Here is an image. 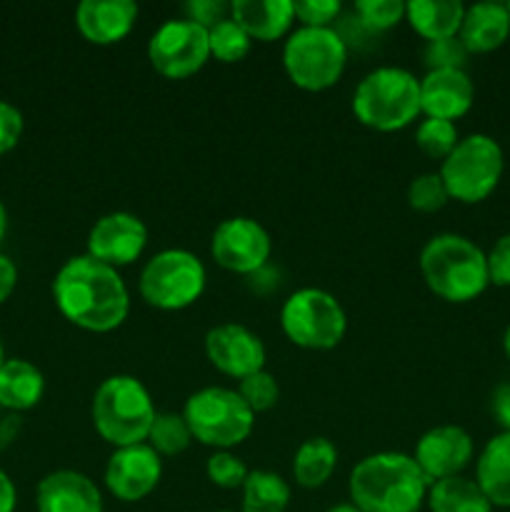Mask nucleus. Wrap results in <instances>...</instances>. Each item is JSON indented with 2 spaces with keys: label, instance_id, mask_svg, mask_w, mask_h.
Here are the masks:
<instances>
[{
  "label": "nucleus",
  "instance_id": "nucleus-1",
  "mask_svg": "<svg viewBox=\"0 0 510 512\" xmlns=\"http://www.w3.org/2000/svg\"><path fill=\"white\" fill-rule=\"evenodd\" d=\"M53 300L68 323L88 333H110L130 313V293L120 273L85 255H73L55 273Z\"/></svg>",
  "mask_w": 510,
  "mask_h": 512
},
{
  "label": "nucleus",
  "instance_id": "nucleus-2",
  "mask_svg": "<svg viewBox=\"0 0 510 512\" xmlns=\"http://www.w3.org/2000/svg\"><path fill=\"white\" fill-rule=\"evenodd\" d=\"M430 483L405 453H375L360 460L348 478L350 503L363 512H418Z\"/></svg>",
  "mask_w": 510,
  "mask_h": 512
},
{
  "label": "nucleus",
  "instance_id": "nucleus-3",
  "mask_svg": "<svg viewBox=\"0 0 510 512\" xmlns=\"http://www.w3.org/2000/svg\"><path fill=\"white\" fill-rule=\"evenodd\" d=\"M420 273L430 293L445 303H470L490 285L483 250L455 233L435 235L425 243L420 250Z\"/></svg>",
  "mask_w": 510,
  "mask_h": 512
},
{
  "label": "nucleus",
  "instance_id": "nucleus-4",
  "mask_svg": "<svg viewBox=\"0 0 510 512\" xmlns=\"http://www.w3.org/2000/svg\"><path fill=\"white\" fill-rule=\"evenodd\" d=\"M158 415L150 390L135 375H110L98 385L90 405L93 428L113 448H128L148 440Z\"/></svg>",
  "mask_w": 510,
  "mask_h": 512
},
{
  "label": "nucleus",
  "instance_id": "nucleus-5",
  "mask_svg": "<svg viewBox=\"0 0 510 512\" xmlns=\"http://www.w3.org/2000/svg\"><path fill=\"white\" fill-rule=\"evenodd\" d=\"M353 113L365 128L398 133L420 110V80L410 70L383 65L365 75L353 93Z\"/></svg>",
  "mask_w": 510,
  "mask_h": 512
},
{
  "label": "nucleus",
  "instance_id": "nucleus-6",
  "mask_svg": "<svg viewBox=\"0 0 510 512\" xmlns=\"http://www.w3.org/2000/svg\"><path fill=\"white\" fill-rule=\"evenodd\" d=\"M348 65V45L335 28H298L285 38L283 68L305 93L333 88Z\"/></svg>",
  "mask_w": 510,
  "mask_h": 512
},
{
  "label": "nucleus",
  "instance_id": "nucleus-7",
  "mask_svg": "<svg viewBox=\"0 0 510 512\" xmlns=\"http://www.w3.org/2000/svg\"><path fill=\"white\" fill-rule=\"evenodd\" d=\"M183 418L193 440L215 450H230L245 443L255 428V413L238 390L203 388L185 400Z\"/></svg>",
  "mask_w": 510,
  "mask_h": 512
},
{
  "label": "nucleus",
  "instance_id": "nucleus-8",
  "mask_svg": "<svg viewBox=\"0 0 510 512\" xmlns=\"http://www.w3.org/2000/svg\"><path fill=\"white\" fill-rule=\"evenodd\" d=\"M208 273L198 255L183 248H168L155 253L140 270V298L155 310L175 313L198 303Z\"/></svg>",
  "mask_w": 510,
  "mask_h": 512
},
{
  "label": "nucleus",
  "instance_id": "nucleus-9",
  "mask_svg": "<svg viewBox=\"0 0 510 512\" xmlns=\"http://www.w3.org/2000/svg\"><path fill=\"white\" fill-rule=\"evenodd\" d=\"M280 328L298 348L333 350L348 333V315L328 290L300 288L280 308Z\"/></svg>",
  "mask_w": 510,
  "mask_h": 512
},
{
  "label": "nucleus",
  "instance_id": "nucleus-10",
  "mask_svg": "<svg viewBox=\"0 0 510 512\" xmlns=\"http://www.w3.org/2000/svg\"><path fill=\"white\" fill-rule=\"evenodd\" d=\"M505 158L498 140L490 135L473 133L460 138L453 153L440 163V178L448 188L450 200H460L465 205L483 203L503 178Z\"/></svg>",
  "mask_w": 510,
  "mask_h": 512
},
{
  "label": "nucleus",
  "instance_id": "nucleus-11",
  "mask_svg": "<svg viewBox=\"0 0 510 512\" xmlns=\"http://www.w3.org/2000/svg\"><path fill=\"white\" fill-rule=\"evenodd\" d=\"M148 60L155 73L163 78H190L200 73L210 60L208 30L185 18L168 20L150 35Z\"/></svg>",
  "mask_w": 510,
  "mask_h": 512
},
{
  "label": "nucleus",
  "instance_id": "nucleus-12",
  "mask_svg": "<svg viewBox=\"0 0 510 512\" xmlns=\"http://www.w3.org/2000/svg\"><path fill=\"white\" fill-rule=\"evenodd\" d=\"M273 253L270 233L253 218L235 215L223 220L210 238V255L223 270L235 275H258Z\"/></svg>",
  "mask_w": 510,
  "mask_h": 512
},
{
  "label": "nucleus",
  "instance_id": "nucleus-13",
  "mask_svg": "<svg viewBox=\"0 0 510 512\" xmlns=\"http://www.w3.org/2000/svg\"><path fill=\"white\" fill-rule=\"evenodd\" d=\"M163 460L148 443L115 448L105 465V488L120 503H140L158 488Z\"/></svg>",
  "mask_w": 510,
  "mask_h": 512
},
{
  "label": "nucleus",
  "instance_id": "nucleus-14",
  "mask_svg": "<svg viewBox=\"0 0 510 512\" xmlns=\"http://www.w3.org/2000/svg\"><path fill=\"white\" fill-rule=\"evenodd\" d=\"M205 355L218 373L240 383L248 375L265 370V345L260 335L240 323L215 325L205 333Z\"/></svg>",
  "mask_w": 510,
  "mask_h": 512
},
{
  "label": "nucleus",
  "instance_id": "nucleus-15",
  "mask_svg": "<svg viewBox=\"0 0 510 512\" xmlns=\"http://www.w3.org/2000/svg\"><path fill=\"white\" fill-rule=\"evenodd\" d=\"M148 245V228L143 220L125 210L103 215L95 220L88 233V255L110 265V268H125L143 255Z\"/></svg>",
  "mask_w": 510,
  "mask_h": 512
},
{
  "label": "nucleus",
  "instance_id": "nucleus-16",
  "mask_svg": "<svg viewBox=\"0 0 510 512\" xmlns=\"http://www.w3.org/2000/svg\"><path fill=\"white\" fill-rule=\"evenodd\" d=\"M413 460L430 485L458 478L473 460V438L458 425H438L420 435Z\"/></svg>",
  "mask_w": 510,
  "mask_h": 512
},
{
  "label": "nucleus",
  "instance_id": "nucleus-17",
  "mask_svg": "<svg viewBox=\"0 0 510 512\" xmlns=\"http://www.w3.org/2000/svg\"><path fill=\"white\" fill-rule=\"evenodd\" d=\"M475 88L465 70H428L420 78V110L425 118L455 123L473 108Z\"/></svg>",
  "mask_w": 510,
  "mask_h": 512
},
{
  "label": "nucleus",
  "instance_id": "nucleus-18",
  "mask_svg": "<svg viewBox=\"0 0 510 512\" xmlns=\"http://www.w3.org/2000/svg\"><path fill=\"white\" fill-rule=\"evenodd\" d=\"M38 512H103V495L88 475L78 470H55L35 490Z\"/></svg>",
  "mask_w": 510,
  "mask_h": 512
},
{
  "label": "nucleus",
  "instance_id": "nucleus-19",
  "mask_svg": "<svg viewBox=\"0 0 510 512\" xmlns=\"http://www.w3.org/2000/svg\"><path fill=\"white\" fill-rule=\"evenodd\" d=\"M138 20L133 0H83L75 8L78 33L93 45H115L128 38Z\"/></svg>",
  "mask_w": 510,
  "mask_h": 512
},
{
  "label": "nucleus",
  "instance_id": "nucleus-20",
  "mask_svg": "<svg viewBox=\"0 0 510 512\" xmlns=\"http://www.w3.org/2000/svg\"><path fill=\"white\" fill-rule=\"evenodd\" d=\"M230 18L250 35V40L273 43L290 35L295 8L293 0H233Z\"/></svg>",
  "mask_w": 510,
  "mask_h": 512
},
{
  "label": "nucleus",
  "instance_id": "nucleus-21",
  "mask_svg": "<svg viewBox=\"0 0 510 512\" xmlns=\"http://www.w3.org/2000/svg\"><path fill=\"white\" fill-rule=\"evenodd\" d=\"M510 15L505 3H475L465 8L460 43L468 53H493L508 40Z\"/></svg>",
  "mask_w": 510,
  "mask_h": 512
},
{
  "label": "nucleus",
  "instance_id": "nucleus-22",
  "mask_svg": "<svg viewBox=\"0 0 510 512\" xmlns=\"http://www.w3.org/2000/svg\"><path fill=\"white\" fill-rule=\"evenodd\" d=\"M465 18L460 0H410L405 3V23L428 43L455 38Z\"/></svg>",
  "mask_w": 510,
  "mask_h": 512
},
{
  "label": "nucleus",
  "instance_id": "nucleus-23",
  "mask_svg": "<svg viewBox=\"0 0 510 512\" xmlns=\"http://www.w3.org/2000/svg\"><path fill=\"white\" fill-rule=\"evenodd\" d=\"M475 483L493 508H510V433L488 440L475 465Z\"/></svg>",
  "mask_w": 510,
  "mask_h": 512
},
{
  "label": "nucleus",
  "instance_id": "nucleus-24",
  "mask_svg": "<svg viewBox=\"0 0 510 512\" xmlns=\"http://www.w3.org/2000/svg\"><path fill=\"white\" fill-rule=\"evenodd\" d=\"M45 378L33 363L20 358L5 360L0 368V405L8 410H30L43 400Z\"/></svg>",
  "mask_w": 510,
  "mask_h": 512
},
{
  "label": "nucleus",
  "instance_id": "nucleus-25",
  "mask_svg": "<svg viewBox=\"0 0 510 512\" xmlns=\"http://www.w3.org/2000/svg\"><path fill=\"white\" fill-rule=\"evenodd\" d=\"M338 468V448L328 438H308L300 443L293 458V478L300 488L318 490L333 478Z\"/></svg>",
  "mask_w": 510,
  "mask_h": 512
},
{
  "label": "nucleus",
  "instance_id": "nucleus-26",
  "mask_svg": "<svg viewBox=\"0 0 510 512\" xmlns=\"http://www.w3.org/2000/svg\"><path fill=\"white\" fill-rule=\"evenodd\" d=\"M425 503L430 512H493V505L478 488V483L463 475L430 485Z\"/></svg>",
  "mask_w": 510,
  "mask_h": 512
},
{
  "label": "nucleus",
  "instance_id": "nucleus-27",
  "mask_svg": "<svg viewBox=\"0 0 510 512\" xmlns=\"http://www.w3.org/2000/svg\"><path fill=\"white\" fill-rule=\"evenodd\" d=\"M240 512H285L290 505V485L270 470H250L243 488Z\"/></svg>",
  "mask_w": 510,
  "mask_h": 512
},
{
  "label": "nucleus",
  "instance_id": "nucleus-28",
  "mask_svg": "<svg viewBox=\"0 0 510 512\" xmlns=\"http://www.w3.org/2000/svg\"><path fill=\"white\" fill-rule=\"evenodd\" d=\"M145 443H148L160 458H175V455L185 453V450L190 448L193 433H190L183 413H158Z\"/></svg>",
  "mask_w": 510,
  "mask_h": 512
},
{
  "label": "nucleus",
  "instance_id": "nucleus-29",
  "mask_svg": "<svg viewBox=\"0 0 510 512\" xmlns=\"http://www.w3.org/2000/svg\"><path fill=\"white\" fill-rule=\"evenodd\" d=\"M208 45L210 58H215L218 63L233 65L248 58L253 40L233 18H225L208 30Z\"/></svg>",
  "mask_w": 510,
  "mask_h": 512
},
{
  "label": "nucleus",
  "instance_id": "nucleus-30",
  "mask_svg": "<svg viewBox=\"0 0 510 512\" xmlns=\"http://www.w3.org/2000/svg\"><path fill=\"white\" fill-rule=\"evenodd\" d=\"M415 143L423 150L428 158H435L443 163L450 153H453L455 145L460 143V135L455 123H448V120H435L425 118L423 123L415 130Z\"/></svg>",
  "mask_w": 510,
  "mask_h": 512
},
{
  "label": "nucleus",
  "instance_id": "nucleus-31",
  "mask_svg": "<svg viewBox=\"0 0 510 512\" xmlns=\"http://www.w3.org/2000/svg\"><path fill=\"white\" fill-rule=\"evenodd\" d=\"M355 20L363 25L368 33H385L405 20L403 0H358L353 8Z\"/></svg>",
  "mask_w": 510,
  "mask_h": 512
},
{
  "label": "nucleus",
  "instance_id": "nucleus-32",
  "mask_svg": "<svg viewBox=\"0 0 510 512\" xmlns=\"http://www.w3.org/2000/svg\"><path fill=\"white\" fill-rule=\"evenodd\" d=\"M238 395L245 400V405H248L255 415L268 413V410H273L275 405H278L280 385L268 370H260V373H253L248 375V378L240 380Z\"/></svg>",
  "mask_w": 510,
  "mask_h": 512
},
{
  "label": "nucleus",
  "instance_id": "nucleus-33",
  "mask_svg": "<svg viewBox=\"0 0 510 512\" xmlns=\"http://www.w3.org/2000/svg\"><path fill=\"white\" fill-rule=\"evenodd\" d=\"M450 200L440 173H423L408 185V205L418 213H438Z\"/></svg>",
  "mask_w": 510,
  "mask_h": 512
},
{
  "label": "nucleus",
  "instance_id": "nucleus-34",
  "mask_svg": "<svg viewBox=\"0 0 510 512\" xmlns=\"http://www.w3.org/2000/svg\"><path fill=\"white\" fill-rule=\"evenodd\" d=\"M205 475H208V480L215 488L238 490L245 485L250 470L245 468L243 460H240L238 455L230 453V450H215L208 458V463H205Z\"/></svg>",
  "mask_w": 510,
  "mask_h": 512
},
{
  "label": "nucleus",
  "instance_id": "nucleus-35",
  "mask_svg": "<svg viewBox=\"0 0 510 512\" xmlns=\"http://www.w3.org/2000/svg\"><path fill=\"white\" fill-rule=\"evenodd\" d=\"M468 50L460 43V38H443L433 40L425 45L423 60L428 70H465V60H468Z\"/></svg>",
  "mask_w": 510,
  "mask_h": 512
},
{
  "label": "nucleus",
  "instance_id": "nucleus-36",
  "mask_svg": "<svg viewBox=\"0 0 510 512\" xmlns=\"http://www.w3.org/2000/svg\"><path fill=\"white\" fill-rule=\"evenodd\" d=\"M293 8L300 28H333L343 13L340 0H295Z\"/></svg>",
  "mask_w": 510,
  "mask_h": 512
},
{
  "label": "nucleus",
  "instance_id": "nucleus-37",
  "mask_svg": "<svg viewBox=\"0 0 510 512\" xmlns=\"http://www.w3.org/2000/svg\"><path fill=\"white\" fill-rule=\"evenodd\" d=\"M183 10L185 20L205 30L218 25L220 20L230 18V3H223V0H190V3H185Z\"/></svg>",
  "mask_w": 510,
  "mask_h": 512
},
{
  "label": "nucleus",
  "instance_id": "nucleus-38",
  "mask_svg": "<svg viewBox=\"0 0 510 512\" xmlns=\"http://www.w3.org/2000/svg\"><path fill=\"white\" fill-rule=\"evenodd\" d=\"M488 258V278L498 288H510V233L495 240Z\"/></svg>",
  "mask_w": 510,
  "mask_h": 512
},
{
  "label": "nucleus",
  "instance_id": "nucleus-39",
  "mask_svg": "<svg viewBox=\"0 0 510 512\" xmlns=\"http://www.w3.org/2000/svg\"><path fill=\"white\" fill-rule=\"evenodd\" d=\"M23 113L15 105L0 100V155L10 153L23 135Z\"/></svg>",
  "mask_w": 510,
  "mask_h": 512
},
{
  "label": "nucleus",
  "instance_id": "nucleus-40",
  "mask_svg": "<svg viewBox=\"0 0 510 512\" xmlns=\"http://www.w3.org/2000/svg\"><path fill=\"white\" fill-rule=\"evenodd\" d=\"M490 410L503 433H510V383H500L493 390V400H490Z\"/></svg>",
  "mask_w": 510,
  "mask_h": 512
},
{
  "label": "nucleus",
  "instance_id": "nucleus-41",
  "mask_svg": "<svg viewBox=\"0 0 510 512\" xmlns=\"http://www.w3.org/2000/svg\"><path fill=\"white\" fill-rule=\"evenodd\" d=\"M15 285H18V268L8 255L0 253V303H5L13 295Z\"/></svg>",
  "mask_w": 510,
  "mask_h": 512
},
{
  "label": "nucleus",
  "instance_id": "nucleus-42",
  "mask_svg": "<svg viewBox=\"0 0 510 512\" xmlns=\"http://www.w3.org/2000/svg\"><path fill=\"white\" fill-rule=\"evenodd\" d=\"M15 503H18V493L5 470H0V512H15Z\"/></svg>",
  "mask_w": 510,
  "mask_h": 512
},
{
  "label": "nucleus",
  "instance_id": "nucleus-43",
  "mask_svg": "<svg viewBox=\"0 0 510 512\" xmlns=\"http://www.w3.org/2000/svg\"><path fill=\"white\" fill-rule=\"evenodd\" d=\"M5 233H8V210H5L3 200H0V243H3Z\"/></svg>",
  "mask_w": 510,
  "mask_h": 512
},
{
  "label": "nucleus",
  "instance_id": "nucleus-44",
  "mask_svg": "<svg viewBox=\"0 0 510 512\" xmlns=\"http://www.w3.org/2000/svg\"><path fill=\"white\" fill-rule=\"evenodd\" d=\"M325 512H363L358 508V505H353V503H338V505H333V508H328Z\"/></svg>",
  "mask_w": 510,
  "mask_h": 512
},
{
  "label": "nucleus",
  "instance_id": "nucleus-45",
  "mask_svg": "<svg viewBox=\"0 0 510 512\" xmlns=\"http://www.w3.org/2000/svg\"><path fill=\"white\" fill-rule=\"evenodd\" d=\"M503 348H505V355L510 358V325H508V330H505V335H503Z\"/></svg>",
  "mask_w": 510,
  "mask_h": 512
},
{
  "label": "nucleus",
  "instance_id": "nucleus-46",
  "mask_svg": "<svg viewBox=\"0 0 510 512\" xmlns=\"http://www.w3.org/2000/svg\"><path fill=\"white\" fill-rule=\"evenodd\" d=\"M3 363H5V355H3V343H0V368H3Z\"/></svg>",
  "mask_w": 510,
  "mask_h": 512
},
{
  "label": "nucleus",
  "instance_id": "nucleus-47",
  "mask_svg": "<svg viewBox=\"0 0 510 512\" xmlns=\"http://www.w3.org/2000/svg\"><path fill=\"white\" fill-rule=\"evenodd\" d=\"M505 10H508V15H510V3H505Z\"/></svg>",
  "mask_w": 510,
  "mask_h": 512
},
{
  "label": "nucleus",
  "instance_id": "nucleus-48",
  "mask_svg": "<svg viewBox=\"0 0 510 512\" xmlns=\"http://www.w3.org/2000/svg\"><path fill=\"white\" fill-rule=\"evenodd\" d=\"M218 512H233V510H218Z\"/></svg>",
  "mask_w": 510,
  "mask_h": 512
}]
</instances>
